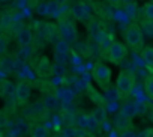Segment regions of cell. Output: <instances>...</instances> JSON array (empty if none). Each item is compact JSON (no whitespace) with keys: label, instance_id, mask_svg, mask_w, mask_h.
Instances as JSON below:
<instances>
[{"label":"cell","instance_id":"1","mask_svg":"<svg viewBox=\"0 0 153 137\" xmlns=\"http://www.w3.org/2000/svg\"><path fill=\"white\" fill-rule=\"evenodd\" d=\"M134 86H135V77H134V74L129 73V71L122 70V71L119 73L117 83H116V89H117L119 95H120V97L129 95V94L134 91Z\"/></svg>","mask_w":153,"mask_h":137},{"label":"cell","instance_id":"2","mask_svg":"<svg viewBox=\"0 0 153 137\" xmlns=\"http://www.w3.org/2000/svg\"><path fill=\"white\" fill-rule=\"evenodd\" d=\"M57 33L60 35L62 39L68 41L69 44H74L78 38V32H76L75 23L69 18H62L57 24Z\"/></svg>","mask_w":153,"mask_h":137},{"label":"cell","instance_id":"3","mask_svg":"<svg viewBox=\"0 0 153 137\" xmlns=\"http://www.w3.org/2000/svg\"><path fill=\"white\" fill-rule=\"evenodd\" d=\"M93 80L98 86L105 89L111 83V70L102 62H96L93 65Z\"/></svg>","mask_w":153,"mask_h":137},{"label":"cell","instance_id":"4","mask_svg":"<svg viewBox=\"0 0 153 137\" xmlns=\"http://www.w3.org/2000/svg\"><path fill=\"white\" fill-rule=\"evenodd\" d=\"M125 39L131 48H141L143 47V32L140 26L135 23L129 24L128 29L125 30Z\"/></svg>","mask_w":153,"mask_h":137},{"label":"cell","instance_id":"5","mask_svg":"<svg viewBox=\"0 0 153 137\" xmlns=\"http://www.w3.org/2000/svg\"><path fill=\"white\" fill-rule=\"evenodd\" d=\"M107 54H108V59H110L111 62L119 63V62H122V60L126 57V54H128V48H126L125 44L117 42V41H113V42L110 44L108 50H107Z\"/></svg>","mask_w":153,"mask_h":137},{"label":"cell","instance_id":"6","mask_svg":"<svg viewBox=\"0 0 153 137\" xmlns=\"http://www.w3.org/2000/svg\"><path fill=\"white\" fill-rule=\"evenodd\" d=\"M30 95H32V85L27 82V80H20L15 86V98L18 101V104L21 106H26L30 100Z\"/></svg>","mask_w":153,"mask_h":137},{"label":"cell","instance_id":"7","mask_svg":"<svg viewBox=\"0 0 153 137\" xmlns=\"http://www.w3.org/2000/svg\"><path fill=\"white\" fill-rule=\"evenodd\" d=\"M51 62L47 59V57H41L39 60H38V63L35 65V73H36V76L38 77H41V79H47V77H50L51 76Z\"/></svg>","mask_w":153,"mask_h":137},{"label":"cell","instance_id":"8","mask_svg":"<svg viewBox=\"0 0 153 137\" xmlns=\"http://www.w3.org/2000/svg\"><path fill=\"white\" fill-rule=\"evenodd\" d=\"M17 42L21 45V47H26V45H32L33 42V33H32V29L27 27V26H21L17 32Z\"/></svg>","mask_w":153,"mask_h":137},{"label":"cell","instance_id":"9","mask_svg":"<svg viewBox=\"0 0 153 137\" xmlns=\"http://www.w3.org/2000/svg\"><path fill=\"white\" fill-rule=\"evenodd\" d=\"M56 33H57V27L53 23H44L39 26V36L45 41H51Z\"/></svg>","mask_w":153,"mask_h":137},{"label":"cell","instance_id":"10","mask_svg":"<svg viewBox=\"0 0 153 137\" xmlns=\"http://www.w3.org/2000/svg\"><path fill=\"white\" fill-rule=\"evenodd\" d=\"M114 125L119 131H125V130H131L132 128V119L126 118L125 115H122L120 112L114 116Z\"/></svg>","mask_w":153,"mask_h":137},{"label":"cell","instance_id":"11","mask_svg":"<svg viewBox=\"0 0 153 137\" xmlns=\"http://www.w3.org/2000/svg\"><path fill=\"white\" fill-rule=\"evenodd\" d=\"M90 115H92V118L95 119V122H96L99 127H102V125L105 124V121H107V107H104L102 104H98Z\"/></svg>","mask_w":153,"mask_h":137},{"label":"cell","instance_id":"12","mask_svg":"<svg viewBox=\"0 0 153 137\" xmlns=\"http://www.w3.org/2000/svg\"><path fill=\"white\" fill-rule=\"evenodd\" d=\"M0 71L5 76L6 74H12L14 73V57H8V56H0Z\"/></svg>","mask_w":153,"mask_h":137},{"label":"cell","instance_id":"13","mask_svg":"<svg viewBox=\"0 0 153 137\" xmlns=\"http://www.w3.org/2000/svg\"><path fill=\"white\" fill-rule=\"evenodd\" d=\"M120 113H122V115H125L126 118L134 119V118L138 115V110H137V103H134V101H126V103L122 106Z\"/></svg>","mask_w":153,"mask_h":137},{"label":"cell","instance_id":"14","mask_svg":"<svg viewBox=\"0 0 153 137\" xmlns=\"http://www.w3.org/2000/svg\"><path fill=\"white\" fill-rule=\"evenodd\" d=\"M0 95L12 98L15 95V86L9 80H2L0 82Z\"/></svg>","mask_w":153,"mask_h":137},{"label":"cell","instance_id":"15","mask_svg":"<svg viewBox=\"0 0 153 137\" xmlns=\"http://www.w3.org/2000/svg\"><path fill=\"white\" fill-rule=\"evenodd\" d=\"M42 106H44L45 110H57V107H59V97L54 95V94H48L44 98Z\"/></svg>","mask_w":153,"mask_h":137},{"label":"cell","instance_id":"16","mask_svg":"<svg viewBox=\"0 0 153 137\" xmlns=\"http://www.w3.org/2000/svg\"><path fill=\"white\" fill-rule=\"evenodd\" d=\"M86 6L83 5V3H80V2H76V3H74L72 5V9H71V12H72V17L75 18V20H84L87 15H86Z\"/></svg>","mask_w":153,"mask_h":137},{"label":"cell","instance_id":"17","mask_svg":"<svg viewBox=\"0 0 153 137\" xmlns=\"http://www.w3.org/2000/svg\"><path fill=\"white\" fill-rule=\"evenodd\" d=\"M86 91H87V94H89V98L98 106V104H104V95H101L95 88H93V85H90V83H87V86H86Z\"/></svg>","mask_w":153,"mask_h":137},{"label":"cell","instance_id":"18","mask_svg":"<svg viewBox=\"0 0 153 137\" xmlns=\"http://www.w3.org/2000/svg\"><path fill=\"white\" fill-rule=\"evenodd\" d=\"M29 130H30V125L27 124V121H26L24 118L17 119V124H15V133H17V134L26 136V134H29Z\"/></svg>","mask_w":153,"mask_h":137},{"label":"cell","instance_id":"19","mask_svg":"<svg viewBox=\"0 0 153 137\" xmlns=\"http://www.w3.org/2000/svg\"><path fill=\"white\" fill-rule=\"evenodd\" d=\"M30 137H48V131L44 125H33L29 130Z\"/></svg>","mask_w":153,"mask_h":137},{"label":"cell","instance_id":"20","mask_svg":"<svg viewBox=\"0 0 153 137\" xmlns=\"http://www.w3.org/2000/svg\"><path fill=\"white\" fill-rule=\"evenodd\" d=\"M12 21H14V17L9 11H5L0 14V29H9Z\"/></svg>","mask_w":153,"mask_h":137},{"label":"cell","instance_id":"21","mask_svg":"<svg viewBox=\"0 0 153 137\" xmlns=\"http://www.w3.org/2000/svg\"><path fill=\"white\" fill-rule=\"evenodd\" d=\"M141 59L147 66H152L153 65V48L152 47H144L141 50Z\"/></svg>","mask_w":153,"mask_h":137},{"label":"cell","instance_id":"22","mask_svg":"<svg viewBox=\"0 0 153 137\" xmlns=\"http://www.w3.org/2000/svg\"><path fill=\"white\" fill-rule=\"evenodd\" d=\"M54 51H59V53H69L71 51V44L68 42V41H65V39H57L56 42H54Z\"/></svg>","mask_w":153,"mask_h":137},{"label":"cell","instance_id":"23","mask_svg":"<svg viewBox=\"0 0 153 137\" xmlns=\"http://www.w3.org/2000/svg\"><path fill=\"white\" fill-rule=\"evenodd\" d=\"M99 130H101V127L95 122V119L92 118V115H87V124H86V131L89 133V134H96V133H99Z\"/></svg>","mask_w":153,"mask_h":137},{"label":"cell","instance_id":"24","mask_svg":"<svg viewBox=\"0 0 153 137\" xmlns=\"http://www.w3.org/2000/svg\"><path fill=\"white\" fill-rule=\"evenodd\" d=\"M144 91H146V97L149 100L153 98V77L149 74L144 80Z\"/></svg>","mask_w":153,"mask_h":137},{"label":"cell","instance_id":"25","mask_svg":"<svg viewBox=\"0 0 153 137\" xmlns=\"http://www.w3.org/2000/svg\"><path fill=\"white\" fill-rule=\"evenodd\" d=\"M104 91H105L104 100H107V101H116V100L120 98V95H119V92H117L116 88H110V86H107Z\"/></svg>","mask_w":153,"mask_h":137},{"label":"cell","instance_id":"26","mask_svg":"<svg viewBox=\"0 0 153 137\" xmlns=\"http://www.w3.org/2000/svg\"><path fill=\"white\" fill-rule=\"evenodd\" d=\"M51 74H54L56 77H65L66 76V68H65V65L63 63H56V65H53L51 66Z\"/></svg>","mask_w":153,"mask_h":137},{"label":"cell","instance_id":"27","mask_svg":"<svg viewBox=\"0 0 153 137\" xmlns=\"http://www.w3.org/2000/svg\"><path fill=\"white\" fill-rule=\"evenodd\" d=\"M125 12L129 15V18H135V17L138 15V9H137V5H135L134 0H132V2H128V3H126Z\"/></svg>","mask_w":153,"mask_h":137},{"label":"cell","instance_id":"28","mask_svg":"<svg viewBox=\"0 0 153 137\" xmlns=\"http://www.w3.org/2000/svg\"><path fill=\"white\" fill-rule=\"evenodd\" d=\"M141 14H143V17L146 20H153V3L152 2L146 3L143 6V9H141Z\"/></svg>","mask_w":153,"mask_h":137},{"label":"cell","instance_id":"29","mask_svg":"<svg viewBox=\"0 0 153 137\" xmlns=\"http://www.w3.org/2000/svg\"><path fill=\"white\" fill-rule=\"evenodd\" d=\"M32 57V51H30V45H26V47H21V50L18 51V59L21 60H26V59H30Z\"/></svg>","mask_w":153,"mask_h":137},{"label":"cell","instance_id":"30","mask_svg":"<svg viewBox=\"0 0 153 137\" xmlns=\"http://www.w3.org/2000/svg\"><path fill=\"white\" fill-rule=\"evenodd\" d=\"M75 124H76V127H78V128H83V130H86V124H87V115H84V113H81V115H76V118H75Z\"/></svg>","mask_w":153,"mask_h":137},{"label":"cell","instance_id":"31","mask_svg":"<svg viewBox=\"0 0 153 137\" xmlns=\"http://www.w3.org/2000/svg\"><path fill=\"white\" fill-rule=\"evenodd\" d=\"M141 32L146 33L147 36H152L153 35V27H152V20H146L141 26Z\"/></svg>","mask_w":153,"mask_h":137},{"label":"cell","instance_id":"32","mask_svg":"<svg viewBox=\"0 0 153 137\" xmlns=\"http://www.w3.org/2000/svg\"><path fill=\"white\" fill-rule=\"evenodd\" d=\"M8 45H9V41H8V38L0 35V56L6 54V51H8Z\"/></svg>","mask_w":153,"mask_h":137},{"label":"cell","instance_id":"33","mask_svg":"<svg viewBox=\"0 0 153 137\" xmlns=\"http://www.w3.org/2000/svg\"><path fill=\"white\" fill-rule=\"evenodd\" d=\"M66 53H59V51H54V60H56V63H66Z\"/></svg>","mask_w":153,"mask_h":137},{"label":"cell","instance_id":"34","mask_svg":"<svg viewBox=\"0 0 153 137\" xmlns=\"http://www.w3.org/2000/svg\"><path fill=\"white\" fill-rule=\"evenodd\" d=\"M89 133L83 128H78V127H74V137H87Z\"/></svg>","mask_w":153,"mask_h":137},{"label":"cell","instance_id":"35","mask_svg":"<svg viewBox=\"0 0 153 137\" xmlns=\"http://www.w3.org/2000/svg\"><path fill=\"white\" fill-rule=\"evenodd\" d=\"M89 33H90L92 36L101 33V30H99V24H98V23H90V24H89Z\"/></svg>","mask_w":153,"mask_h":137},{"label":"cell","instance_id":"36","mask_svg":"<svg viewBox=\"0 0 153 137\" xmlns=\"http://www.w3.org/2000/svg\"><path fill=\"white\" fill-rule=\"evenodd\" d=\"M138 137H153V130L152 128H146V130H143L140 133Z\"/></svg>","mask_w":153,"mask_h":137},{"label":"cell","instance_id":"37","mask_svg":"<svg viewBox=\"0 0 153 137\" xmlns=\"http://www.w3.org/2000/svg\"><path fill=\"white\" fill-rule=\"evenodd\" d=\"M119 137H137V134L131 130H125V131H120V136Z\"/></svg>","mask_w":153,"mask_h":137},{"label":"cell","instance_id":"38","mask_svg":"<svg viewBox=\"0 0 153 137\" xmlns=\"http://www.w3.org/2000/svg\"><path fill=\"white\" fill-rule=\"evenodd\" d=\"M62 136H63V137H74V127L66 128V130L62 133Z\"/></svg>","mask_w":153,"mask_h":137},{"label":"cell","instance_id":"39","mask_svg":"<svg viewBox=\"0 0 153 137\" xmlns=\"http://www.w3.org/2000/svg\"><path fill=\"white\" fill-rule=\"evenodd\" d=\"M108 2H110V3H113V5H117V3L120 2V0H108Z\"/></svg>","mask_w":153,"mask_h":137},{"label":"cell","instance_id":"40","mask_svg":"<svg viewBox=\"0 0 153 137\" xmlns=\"http://www.w3.org/2000/svg\"><path fill=\"white\" fill-rule=\"evenodd\" d=\"M53 137H63V136H62V134H59V133H57V134H54V136H53Z\"/></svg>","mask_w":153,"mask_h":137},{"label":"cell","instance_id":"41","mask_svg":"<svg viewBox=\"0 0 153 137\" xmlns=\"http://www.w3.org/2000/svg\"><path fill=\"white\" fill-rule=\"evenodd\" d=\"M9 0H0V3H8Z\"/></svg>","mask_w":153,"mask_h":137},{"label":"cell","instance_id":"42","mask_svg":"<svg viewBox=\"0 0 153 137\" xmlns=\"http://www.w3.org/2000/svg\"><path fill=\"white\" fill-rule=\"evenodd\" d=\"M57 2H59V3H63V2H65V0H57Z\"/></svg>","mask_w":153,"mask_h":137},{"label":"cell","instance_id":"43","mask_svg":"<svg viewBox=\"0 0 153 137\" xmlns=\"http://www.w3.org/2000/svg\"><path fill=\"white\" fill-rule=\"evenodd\" d=\"M125 2H126V3H128V2H132V0H125Z\"/></svg>","mask_w":153,"mask_h":137}]
</instances>
